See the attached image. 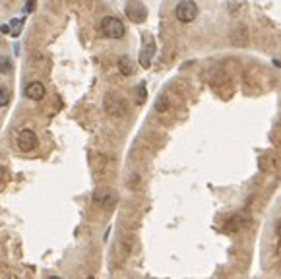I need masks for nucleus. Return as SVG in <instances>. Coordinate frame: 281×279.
Wrapping results in <instances>:
<instances>
[{
    "instance_id": "17",
    "label": "nucleus",
    "mask_w": 281,
    "mask_h": 279,
    "mask_svg": "<svg viewBox=\"0 0 281 279\" xmlns=\"http://www.w3.org/2000/svg\"><path fill=\"white\" fill-rule=\"evenodd\" d=\"M49 279H62V277H58V275H53V277H49Z\"/></svg>"
},
{
    "instance_id": "9",
    "label": "nucleus",
    "mask_w": 281,
    "mask_h": 279,
    "mask_svg": "<svg viewBox=\"0 0 281 279\" xmlns=\"http://www.w3.org/2000/svg\"><path fill=\"white\" fill-rule=\"evenodd\" d=\"M24 24H26L24 17H14L8 26V35H12V37H19V35H22V29H24Z\"/></svg>"
},
{
    "instance_id": "15",
    "label": "nucleus",
    "mask_w": 281,
    "mask_h": 279,
    "mask_svg": "<svg viewBox=\"0 0 281 279\" xmlns=\"http://www.w3.org/2000/svg\"><path fill=\"white\" fill-rule=\"evenodd\" d=\"M33 8H35V2H29V4H26V6H24V10H26V12H31Z\"/></svg>"
},
{
    "instance_id": "7",
    "label": "nucleus",
    "mask_w": 281,
    "mask_h": 279,
    "mask_svg": "<svg viewBox=\"0 0 281 279\" xmlns=\"http://www.w3.org/2000/svg\"><path fill=\"white\" fill-rule=\"evenodd\" d=\"M93 200H95V204L103 206V208H113L116 198H114V194L109 190V188H99V190L93 194Z\"/></svg>"
},
{
    "instance_id": "14",
    "label": "nucleus",
    "mask_w": 281,
    "mask_h": 279,
    "mask_svg": "<svg viewBox=\"0 0 281 279\" xmlns=\"http://www.w3.org/2000/svg\"><path fill=\"white\" fill-rule=\"evenodd\" d=\"M146 101V84H140L138 86V105H142Z\"/></svg>"
},
{
    "instance_id": "8",
    "label": "nucleus",
    "mask_w": 281,
    "mask_h": 279,
    "mask_svg": "<svg viewBox=\"0 0 281 279\" xmlns=\"http://www.w3.org/2000/svg\"><path fill=\"white\" fill-rule=\"evenodd\" d=\"M47 93V89L41 82H31V84H27L26 86V97H29L31 101H41Z\"/></svg>"
},
{
    "instance_id": "16",
    "label": "nucleus",
    "mask_w": 281,
    "mask_h": 279,
    "mask_svg": "<svg viewBox=\"0 0 281 279\" xmlns=\"http://www.w3.org/2000/svg\"><path fill=\"white\" fill-rule=\"evenodd\" d=\"M2 176H4V167H0V181H2Z\"/></svg>"
},
{
    "instance_id": "13",
    "label": "nucleus",
    "mask_w": 281,
    "mask_h": 279,
    "mask_svg": "<svg viewBox=\"0 0 281 279\" xmlns=\"http://www.w3.org/2000/svg\"><path fill=\"white\" fill-rule=\"evenodd\" d=\"M167 107H169L167 97H159L157 103H155V111H157V113H165V111H167Z\"/></svg>"
},
{
    "instance_id": "3",
    "label": "nucleus",
    "mask_w": 281,
    "mask_h": 279,
    "mask_svg": "<svg viewBox=\"0 0 281 279\" xmlns=\"http://www.w3.org/2000/svg\"><path fill=\"white\" fill-rule=\"evenodd\" d=\"M144 47H142V52H140V64L144 68H150L151 64V58L155 54V41L150 33H144Z\"/></svg>"
},
{
    "instance_id": "2",
    "label": "nucleus",
    "mask_w": 281,
    "mask_h": 279,
    "mask_svg": "<svg viewBox=\"0 0 281 279\" xmlns=\"http://www.w3.org/2000/svg\"><path fill=\"white\" fill-rule=\"evenodd\" d=\"M175 16L178 22H183V24H190L196 19L198 16V6H196V2H190V0H185V2H178L175 8Z\"/></svg>"
},
{
    "instance_id": "6",
    "label": "nucleus",
    "mask_w": 281,
    "mask_h": 279,
    "mask_svg": "<svg viewBox=\"0 0 281 279\" xmlns=\"http://www.w3.org/2000/svg\"><path fill=\"white\" fill-rule=\"evenodd\" d=\"M126 16L130 17L132 22H144L148 16V10L142 2H130V4H126Z\"/></svg>"
},
{
    "instance_id": "12",
    "label": "nucleus",
    "mask_w": 281,
    "mask_h": 279,
    "mask_svg": "<svg viewBox=\"0 0 281 279\" xmlns=\"http://www.w3.org/2000/svg\"><path fill=\"white\" fill-rule=\"evenodd\" d=\"M10 103V91L4 86H0V107H6Z\"/></svg>"
},
{
    "instance_id": "5",
    "label": "nucleus",
    "mask_w": 281,
    "mask_h": 279,
    "mask_svg": "<svg viewBox=\"0 0 281 279\" xmlns=\"http://www.w3.org/2000/svg\"><path fill=\"white\" fill-rule=\"evenodd\" d=\"M105 109H107V113H111V114H124V111H126V103H124L118 95L109 93V95L105 97Z\"/></svg>"
},
{
    "instance_id": "10",
    "label": "nucleus",
    "mask_w": 281,
    "mask_h": 279,
    "mask_svg": "<svg viewBox=\"0 0 281 279\" xmlns=\"http://www.w3.org/2000/svg\"><path fill=\"white\" fill-rule=\"evenodd\" d=\"M118 70L123 72L124 76H130L132 72H134V64H132L130 56H123V58L118 61Z\"/></svg>"
},
{
    "instance_id": "1",
    "label": "nucleus",
    "mask_w": 281,
    "mask_h": 279,
    "mask_svg": "<svg viewBox=\"0 0 281 279\" xmlns=\"http://www.w3.org/2000/svg\"><path fill=\"white\" fill-rule=\"evenodd\" d=\"M101 31L111 37V39H123L124 33H126V27L124 24L114 16H105L101 19Z\"/></svg>"
},
{
    "instance_id": "4",
    "label": "nucleus",
    "mask_w": 281,
    "mask_h": 279,
    "mask_svg": "<svg viewBox=\"0 0 281 279\" xmlns=\"http://www.w3.org/2000/svg\"><path fill=\"white\" fill-rule=\"evenodd\" d=\"M37 144H39V138H37V134L33 130L26 128V130L19 132V136H18V148L22 149V151L29 153V151H33V149L37 148Z\"/></svg>"
},
{
    "instance_id": "11",
    "label": "nucleus",
    "mask_w": 281,
    "mask_h": 279,
    "mask_svg": "<svg viewBox=\"0 0 281 279\" xmlns=\"http://www.w3.org/2000/svg\"><path fill=\"white\" fill-rule=\"evenodd\" d=\"M0 72H2V74H10V72H12V61H10L8 56H2V58H0Z\"/></svg>"
}]
</instances>
